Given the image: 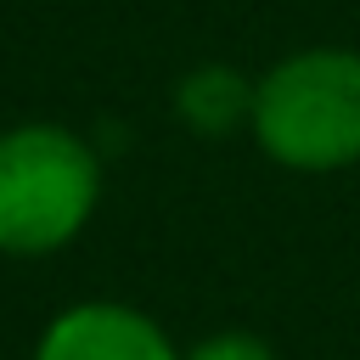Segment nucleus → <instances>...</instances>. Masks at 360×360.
I'll list each match as a JSON object with an SVG mask.
<instances>
[{"label": "nucleus", "mask_w": 360, "mask_h": 360, "mask_svg": "<svg viewBox=\"0 0 360 360\" xmlns=\"http://www.w3.org/2000/svg\"><path fill=\"white\" fill-rule=\"evenodd\" d=\"M253 146L287 174L360 163V45H298L253 79Z\"/></svg>", "instance_id": "1"}, {"label": "nucleus", "mask_w": 360, "mask_h": 360, "mask_svg": "<svg viewBox=\"0 0 360 360\" xmlns=\"http://www.w3.org/2000/svg\"><path fill=\"white\" fill-rule=\"evenodd\" d=\"M186 360H281L259 332H214L197 349H186Z\"/></svg>", "instance_id": "5"}, {"label": "nucleus", "mask_w": 360, "mask_h": 360, "mask_svg": "<svg viewBox=\"0 0 360 360\" xmlns=\"http://www.w3.org/2000/svg\"><path fill=\"white\" fill-rule=\"evenodd\" d=\"M101 202V158L68 124L0 135V253L39 259L68 248Z\"/></svg>", "instance_id": "2"}, {"label": "nucleus", "mask_w": 360, "mask_h": 360, "mask_svg": "<svg viewBox=\"0 0 360 360\" xmlns=\"http://www.w3.org/2000/svg\"><path fill=\"white\" fill-rule=\"evenodd\" d=\"M174 118L202 141H225L253 124V79L231 62H197L174 84Z\"/></svg>", "instance_id": "4"}, {"label": "nucleus", "mask_w": 360, "mask_h": 360, "mask_svg": "<svg viewBox=\"0 0 360 360\" xmlns=\"http://www.w3.org/2000/svg\"><path fill=\"white\" fill-rule=\"evenodd\" d=\"M34 360H186L169 332L141 315L135 304H112V298H90V304H73L62 309L39 343H34Z\"/></svg>", "instance_id": "3"}]
</instances>
